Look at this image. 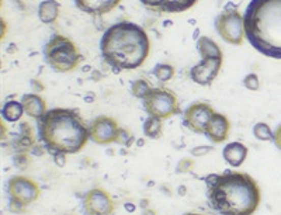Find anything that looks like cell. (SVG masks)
<instances>
[{
	"mask_svg": "<svg viewBox=\"0 0 281 215\" xmlns=\"http://www.w3.org/2000/svg\"><path fill=\"white\" fill-rule=\"evenodd\" d=\"M204 181L208 204L219 215H253L262 203L258 181L243 172L212 173Z\"/></svg>",
	"mask_w": 281,
	"mask_h": 215,
	"instance_id": "cell-1",
	"label": "cell"
},
{
	"mask_svg": "<svg viewBox=\"0 0 281 215\" xmlns=\"http://www.w3.org/2000/svg\"><path fill=\"white\" fill-rule=\"evenodd\" d=\"M100 51L107 64L118 70H132L147 61L151 41L140 25L121 21L108 27L100 41Z\"/></svg>",
	"mask_w": 281,
	"mask_h": 215,
	"instance_id": "cell-2",
	"label": "cell"
},
{
	"mask_svg": "<svg viewBox=\"0 0 281 215\" xmlns=\"http://www.w3.org/2000/svg\"><path fill=\"white\" fill-rule=\"evenodd\" d=\"M38 135L49 153H79L86 146L89 127L75 109H51L37 120Z\"/></svg>",
	"mask_w": 281,
	"mask_h": 215,
	"instance_id": "cell-3",
	"label": "cell"
},
{
	"mask_svg": "<svg viewBox=\"0 0 281 215\" xmlns=\"http://www.w3.org/2000/svg\"><path fill=\"white\" fill-rule=\"evenodd\" d=\"M243 23L246 40L258 52L281 59V0H252Z\"/></svg>",
	"mask_w": 281,
	"mask_h": 215,
	"instance_id": "cell-4",
	"label": "cell"
},
{
	"mask_svg": "<svg viewBox=\"0 0 281 215\" xmlns=\"http://www.w3.org/2000/svg\"><path fill=\"white\" fill-rule=\"evenodd\" d=\"M44 57L47 64L55 72L66 73L76 69L82 59L76 44L65 35H52L44 47Z\"/></svg>",
	"mask_w": 281,
	"mask_h": 215,
	"instance_id": "cell-5",
	"label": "cell"
},
{
	"mask_svg": "<svg viewBox=\"0 0 281 215\" xmlns=\"http://www.w3.org/2000/svg\"><path fill=\"white\" fill-rule=\"evenodd\" d=\"M9 209L14 214H23L30 204L41 196V187L27 176H13L7 181Z\"/></svg>",
	"mask_w": 281,
	"mask_h": 215,
	"instance_id": "cell-6",
	"label": "cell"
},
{
	"mask_svg": "<svg viewBox=\"0 0 281 215\" xmlns=\"http://www.w3.org/2000/svg\"><path fill=\"white\" fill-rule=\"evenodd\" d=\"M142 105L149 117L167 120L180 114V104L176 93L166 88H152L142 99Z\"/></svg>",
	"mask_w": 281,
	"mask_h": 215,
	"instance_id": "cell-7",
	"label": "cell"
},
{
	"mask_svg": "<svg viewBox=\"0 0 281 215\" xmlns=\"http://www.w3.org/2000/svg\"><path fill=\"white\" fill-rule=\"evenodd\" d=\"M215 30L225 42L240 45L245 37L243 16L236 9H225L215 18Z\"/></svg>",
	"mask_w": 281,
	"mask_h": 215,
	"instance_id": "cell-8",
	"label": "cell"
},
{
	"mask_svg": "<svg viewBox=\"0 0 281 215\" xmlns=\"http://www.w3.org/2000/svg\"><path fill=\"white\" fill-rule=\"evenodd\" d=\"M82 205L85 215H113L116 212V201L113 196L100 187L85 193Z\"/></svg>",
	"mask_w": 281,
	"mask_h": 215,
	"instance_id": "cell-9",
	"label": "cell"
},
{
	"mask_svg": "<svg viewBox=\"0 0 281 215\" xmlns=\"http://www.w3.org/2000/svg\"><path fill=\"white\" fill-rule=\"evenodd\" d=\"M215 114L214 109L208 103L199 101L188 105L183 114V125L195 134H205L208 122Z\"/></svg>",
	"mask_w": 281,
	"mask_h": 215,
	"instance_id": "cell-10",
	"label": "cell"
},
{
	"mask_svg": "<svg viewBox=\"0 0 281 215\" xmlns=\"http://www.w3.org/2000/svg\"><path fill=\"white\" fill-rule=\"evenodd\" d=\"M118 122L113 117L99 116L89 125V137L97 145H111L117 141Z\"/></svg>",
	"mask_w": 281,
	"mask_h": 215,
	"instance_id": "cell-11",
	"label": "cell"
},
{
	"mask_svg": "<svg viewBox=\"0 0 281 215\" xmlns=\"http://www.w3.org/2000/svg\"><path fill=\"white\" fill-rule=\"evenodd\" d=\"M222 66V58L201 59V62L191 68L190 76L194 83L200 86H210L217 77Z\"/></svg>",
	"mask_w": 281,
	"mask_h": 215,
	"instance_id": "cell-12",
	"label": "cell"
},
{
	"mask_svg": "<svg viewBox=\"0 0 281 215\" xmlns=\"http://www.w3.org/2000/svg\"><path fill=\"white\" fill-rule=\"evenodd\" d=\"M144 6L156 13H183L190 10L199 0H139Z\"/></svg>",
	"mask_w": 281,
	"mask_h": 215,
	"instance_id": "cell-13",
	"label": "cell"
},
{
	"mask_svg": "<svg viewBox=\"0 0 281 215\" xmlns=\"http://www.w3.org/2000/svg\"><path fill=\"white\" fill-rule=\"evenodd\" d=\"M229 131H231V122L228 117L221 113H215L208 122L204 135L214 144H222L228 140Z\"/></svg>",
	"mask_w": 281,
	"mask_h": 215,
	"instance_id": "cell-14",
	"label": "cell"
},
{
	"mask_svg": "<svg viewBox=\"0 0 281 215\" xmlns=\"http://www.w3.org/2000/svg\"><path fill=\"white\" fill-rule=\"evenodd\" d=\"M80 12L88 13L92 16H103L107 14L121 3V0H73Z\"/></svg>",
	"mask_w": 281,
	"mask_h": 215,
	"instance_id": "cell-15",
	"label": "cell"
},
{
	"mask_svg": "<svg viewBox=\"0 0 281 215\" xmlns=\"http://www.w3.org/2000/svg\"><path fill=\"white\" fill-rule=\"evenodd\" d=\"M249 149L242 142H229L222 149V156L225 162L232 168H239L247 157Z\"/></svg>",
	"mask_w": 281,
	"mask_h": 215,
	"instance_id": "cell-16",
	"label": "cell"
},
{
	"mask_svg": "<svg viewBox=\"0 0 281 215\" xmlns=\"http://www.w3.org/2000/svg\"><path fill=\"white\" fill-rule=\"evenodd\" d=\"M21 104H23L25 114L31 117V118H34V120L41 118L48 111L45 100L37 93L24 94L23 99H21Z\"/></svg>",
	"mask_w": 281,
	"mask_h": 215,
	"instance_id": "cell-17",
	"label": "cell"
},
{
	"mask_svg": "<svg viewBox=\"0 0 281 215\" xmlns=\"http://www.w3.org/2000/svg\"><path fill=\"white\" fill-rule=\"evenodd\" d=\"M61 12V5L57 0H44L38 6V17L42 23L52 24L59 17Z\"/></svg>",
	"mask_w": 281,
	"mask_h": 215,
	"instance_id": "cell-18",
	"label": "cell"
},
{
	"mask_svg": "<svg viewBox=\"0 0 281 215\" xmlns=\"http://www.w3.org/2000/svg\"><path fill=\"white\" fill-rule=\"evenodd\" d=\"M197 49L201 55V59L222 58L221 48L218 47L217 42L208 37H205V35H201L197 40Z\"/></svg>",
	"mask_w": 281,
	"mask_h": 215,
	"instance_id": "cell-19",
	"label": "cell"
},
{
	"mask_svg": "<svg viewBox=\"0 0 281 215\" xmlns=\"http://www.w3.org/2000/svg\"><path fill=\"white\" fill-rule=\"evenodd\" d=\"M24 113L25 111H24L21 101H17V100H9L2 109V117L9 122H16L21 120Z\"/></svg>",
	"mask_w": 281,
	"mask_h": 215,
	"instance_id": "cell-20",
	"label": "cell"
},
{
	"mask_svg": "<svg viewBox=\"0 0 281 215\" xmlns=\"http://www.w3.org/2000/svg\"><path fill=\"white\" fill-rule=\"evenodd\" d=\"M144 134L149 140H159L163 134V120L156 117H148L144 122Z\"/></svg>",
	"mask_w": 281,
	"mask_h": 215,
	"instance_id": "cell-21",
	"label": "cell"
},
{
	"mask_svg": "<svg viewBox=\"0 0 281 215\" xmlns=\"http://www.w3.org/2000/svg\"><path fill=\"white\" fill-rule=\"evenodd\" d=\"M35 145L34 135H33V129L29 124H21V135L18 137V140L16 141V148L20 152L31 151V148Z\"/></svg>",
	"mask_w": 281,
	"mask_h": 215,
	"instance_id": "cell-22",
	"label": "cell"
},
{
	"mask_svg": "<svg viewBox=\"0 0 281 215\" xmlns=\"http://www.w3.org/2000/svg\"><path fill=\"white\" fill-rule=\"evenodd\" d=\"M253 135L259 141H274V131L266 122H256L253 127Z\"/></svg>",
	"mask_w": 281,
	"mask_h": 215,
	"instance_id": "cell-23",
	"label": "cell"
},
{
	"mask_svg": "<svg viewBox=\"0 0 281 215\" xmlns=\"http://www.w3.org/2000/svg\"><path fill=\"white\" fill-rule=\"evenodd\" d=\"M175 66L170 64H158L153 68V75L160 82H169L175 76Z\"/></svg>",
	"mask_w": 281,
	"mask_h": 215,
	"instance_id": "cell-24",
	"label": "cell"
},
{
	"mask_svg": "<svg viewBox=\"0 0 281 215\" xmlns=\"http://www.w3.org/2000/svg\"><path fill=\"white\" fill-rule=\"evenodd\" d=\"M151 89H152V86L147 79H136L131 85V93L134 94V97H136V99H144Z\"/></svg>",
	"mask_w": 281,
	"mask_h": 215,
	"instance_id": "cell-25",
	"label": "cell"
},
{
	"mask_svg": "<svg viewBox=\"0 0 281 215\" xmlns=\"http://www.w3.org/2000/svg\"><path fill=\"white\" fill-rule=\"evenodd\" d=\"M134 142H135V135L132 134L131 131H128V129H125V128H120L116 144H118V145H121V146H125V148H129V146H132Z\"/></svg>",
	"mask_w": 281,
	"mask_h": 215,
	"instance_id": "cell-26",
	"label": "cell"
},
{
	"mask_svg": "<svg viewBox=\"0 0 281 215\" xmlns=\"http://www.w3.org/2000/svg\"><path fill=\"white\" fill-rule=\"evenodd\" d=\"M195 166V162H194V159L191 157H183L182 160H179L177 163V166H176V172L177 173H183V175H186V173H190L191 170Z\"/></svg>",
	"mask_w": 281,
	"mask_h": 215,
	"instance_id": "cell-27",
	"label": "cell"
},
{
	"mask_svg": "<svg viewBox=\"0 0 281 215\" xmlns=\"http://www.w3.org/2000/svg\"><path fill=\"white\" fill-rule=\"evenodd\" d=\"M243 86H245L247 90H252V92H256L260 88V82H259V77L256 73H249L243 77Z\"/></svg>",
	"mask_w": 281,
	"mask_h": 215,
	"instance_id": "cell-28",
	"label": "cell"
},
{
	"mask_svg": "<svg viewBox=\"0 0 281 215\" xmlns=\"http://www.w3.org/2000/svg\"><path fill=\"white\" fill-rule=\"evenodd\" d=\"M215 151V148L214 146H208V145H201V146H195V148H193L191 151H190V153L193 155V156H204V155H208V153H211V152Z\"/></svg>",
	"mask_w": 281,
	"mask_h": 215,
	"instance_id": "cell-29",
	"label": "cell"
},
{
	"mask_svg": "<svg viewBox=\"0 0 281 215\" xmlns=\"http://www.w3.org/2000/svg\"><path fill=\"white\" fill-rule=\"evenodd\" d=\"M14 162L17 163L16 166H18L20 169H24L23 165H25V166L29 165L30 166V157L25 152H20V153H17V156L14 157Z\"/></svg>",
	"mask_w": 281,
	"mask_h": 215,
	"instance_id": "cell-30",
	"label": "cell"
},
{
	"mask_svg": "<svg viewBox=\"0 0 281 215\" xmlns=\"http://www.w3.org/2000/svg\"><path fill=\"white\" fill-rule=\"evenodd\" d=\"M53 162L55 165L58 166V168H64L65 165H66V153H62V152H58V153H53Z\"/></svg>",
	"mask_w": 281,
	"mask_h": 215,
	"instance_id": "cell-31",
	"label": "cell"
},
{
	"mask_svg": "<svg viewBox=\"0 0 281 215\" xmlns=\"http://www.w3.org/2000/svg\"><path fill=\"white\" fill-rule=\"evenodd\" d=\"M275 144V146L278 148L281 151V124L278 125V127L275 128V131H274V141H273Z\"/></svg>",
	"mask_w": 281,
	"mask_h": 215,
	"instance_id": "cell-32",
	"label": "cell"
},
{
	"mask_svg": "<svg viewBox=\"0 0 281 215\" xmlns=\"http://www.w3.org/2000/svg\"><path fill=\"white\" fill-rule=\"evenodd\" d=\"M124 208L127 209L128 212H134L136 207H135V204H132V203H125L124 204Z\"/></svg>",
	"mask_w": 281,
	"mask_h": 215,
	"instance_id": "cell-33",
	"label": "cell"
},
{
	"mask_svg": "<svg viewBox=\"0 0 281 215\" xmlns=\"http://www.w3.org/2000/svg\"><path fill=\"white\" fill-rule=\"evenodd\" d=\"M179 194H180V196H184V194H187V189H186L184 186H180V187H179Z\"/></svg>",
	"mask_w": 281,
	"mask_h": 215,
	"instance_id": "cell-34",
	"label": "cell"
},
{
	"mask_svg": "<svg viewBox=\"0 0 281 215\" xmlns=\"http://www.w3.org/2000/svg\"><path fill=\"white\" fill-rule=\"evenodd\" d=\"M144 215H156V212H155L153 209L147 208V209H144Z\"/></svg>",
	"mask_w": 281,
	"mask_h": 215,
	"instance_id": "cell-35",
	"label": "cell"
},
{
	"mask_svg": "<svg viewBox=\"0 0 281 215\" xmlns=\"http://www.w3.org/2000/svg\"><path fill=\"white\" fill-rule=\"evenodd\" d=\"M85 100H86L88 103H92V101H94V94L93 93H89L88 97H85Z\"/></svg>",
	"mask_w": 281,
	"mask_h": 215,
	"instance_id": "cell-36",
	"label": "cell"
},
{
	"mask_svg": "<svg viewBox=\"0 0 281 215\" xmlns=\"http://www.w3.org/2000/svg\"><path fill=\"white\" fill-rule=\"evenodd\" d=\"M140 207H144V209L148 208V200H144L142 203H140Z\"/></svg>",
	"mask_w": 281,
	"mask_h": 215,
	"instance_id": "cell-37",
	"label": "cell"
},
{
	"mask_svg": "<svg viewBox=\"0 0 281 215\" xmlns=\"http://www.w3.org/2000/svg\"><path fill=\"white\" fill-rule=\"evenodd\" d=\"M136 142H138V145L142 146V145H144V142H145V141H144V140H138V141H136Z\"/></svg>",
	"mask_w": 281,
	"mask_h": 215,
	"instance_id": "cell-38",
	"label": "cell"
},
{
	"mask_svg": "<svg viewBox=\"0 0 281 215\" xmlns=\"http://www.w3.org/2000/svg\"><path fill=\"white\" fill-rule=\"evenodd\" d=\"M184 215H203V214H197V212H187V214Z\"/></svg>",
	"mask_w": 281,
	"mask_h": 215,
	"instance_id": "cell-39",
	"label": "cell"
}]
</instances>
